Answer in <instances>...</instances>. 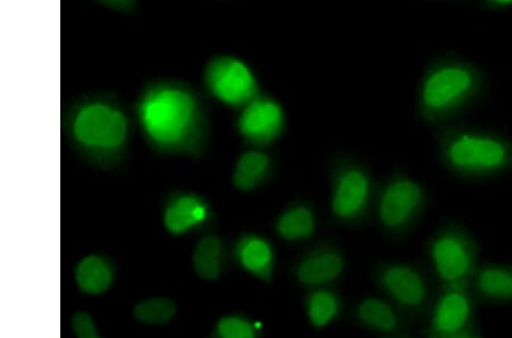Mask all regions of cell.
<instances>
[{
	"label": "cell",
	"instance_id": "cell-24",
	"mask_svg": "<svg viewBox=\"0 0 512 338\" xmlns=\"http://www.w3.org/2000/svg\"><path fill=\"white\" fill-rule=\"evenodd\" d=\"M71 327L74 334L80 338H97L99 334L94 320L87 312H77L72 317Z\"/></svg>",
	"mask_w": 512,
	"mask_h": 338
},
{
	"label": "cell",
	"instance_id": "cell-5",
	"mask_svg": "<svg viewBox=\"0 0 512 338\" xmlns=\"http://www.w3.org/2000/svg\"><path fill=\"white\" fill-rule=\"evenodd\" d=\"M374 282L412 323H425L436 292L433 278L414 262L387 260L373 270Z\"/></svg>",
	"mask_w": 512,
	"mask_h": 338
},
{
	"label": "cell",
	"instance_id": "cell-19",
	"mask_svg": "<svg viewBox=\"0 0 512 338\" xmlns=\"http://www.w3.org/2000/svg\"><path fill=\"white\" fill-rule=\"evenodd\" d=\"M222 243L217 236L208 235L197 243L193 253L195 274L206 282L219 279L222 272Z\"/></svg>",
	"mask_w": 512,
	"mask_h": 338
},
{
	"label": "cell",
	"instance_id": "cell-1",
	"mask_svg": "<svg viewBox=\"0 0 512 338\" xmlns=\"http://www.w3.org/2000/svg\"><path fill=\"white\" fill-rule=\"evenodd\" d=\"M487 87L489 79L480 65L457 55L436 56L421 73L417 117L435 128L450 125L482 100Z\"/></svg>",
	"mask_w": 512,
	"mask_h": 338
},
{
	"label": "cell",
	"instance_id": "cell-15",
	"mask_svg": "<svg viewBox=\"0 0 512 338\" xmlns=\"http://www.w3.org/2000/svg\"><path fill=\"white\" fill-rule=\"evenodd\" d=\"M275 229L277 235L285 242L305 241L316 233L315 210L308 203H294L277 218Z\"/></svg>",
	"mask_w": 512,
	"mask_h": 338
},
{
	"label": "cell",
	"instance_id": "cell-13",
	"mask_svg": "<svg viewBox=\"0 0 512 338\" xmlns=\"http://www.w3.org/2000/svg\"><path fill=\"white\" fill-rule=\"evenodd\" d=\"M211 88L222 101L238 103L245 101L252 90V79L243 64L235 61H222L211 69Z\"/></svg>",
	"mask_w": 512,
	"mask_h": 338
},
{
	"label": "cell",
	"instance_id": "cell-26",
	"mask_svg": "<svg viewBox=\"0 0 512 338\" xmlns=\"http://www.w3.org/2000/svg\"><path fill=\"white\" fill-rule=\"evenodd\" d=\"M99 2L117 8V10H130L135 0H99Z\"/></svg>",
	"mask_w": 512,
	"mask_h": 338
},
{
	"label": "cell",
	"instance_id": "cell-7",
	"mask_svg": "<svg viewBox=\"0 0 512 338\" xmlns=\"http://www.w3.org/2000/svg\"><path fill=\"white\" fill-rule=\"evenodd\" d=\"M480 304L469 285L437 287L420 335L428 338H481Z\"/></svg>",
	"mask_w": 512,
	"mask_h": 338
},
{
	"label": "cell",
	"instance_id": "cell-16",
	"mask_svg": "<svg viewBox=\"0 0 512 338\" xmlns=\"http://www.w3.org/2000/svg\"><path fill=\"white\" fill-rule=\"evenodd\" d=\"M274 170V160L266 152L249 151L239 158L233 175L237 191L249 193L260 187Z\"/></svg>",
	"mask_w": 512,
	"mask_h": 338
},
{
	"label": "cell",
	"instance_id": "cell-25",
	"mask_svg": "<svg viewBox=\"0 0 512 338\" xmlns=\"http://www.w3.org/2000/svg\"><path fill=\"white\" fill-rule=\"evenodd\" d=\"M486 11L503 12L512 8V0H476Z\"/></svg>",
	"mask_w": 512,
	"mask_h": 338
},
{
	"label": "cell",
	"instance_id": "cell-8",
	"mask_svg": "<svg viewBox=\"0 0 512 338\" xmlns=\"http://www.w3.org/2000/svg\"><path fill=\"white\" fill-rule=\"evenodd\" d=\"M143 118L151 135L161 140L178 139L200 128L202 121L196 98L181 89L153 94L144 105Z\"/></svg>",
	"mask_w": 512,
	"mask_h": 338
},
{
	"label": "cell",
	"instance_id": "cell-2",
	"mask_svg": "<svg viewBox=\"0 0 512 338\" xmlns=\"http://www.w3.org/2000/svg\"><path fill=\"white\" fill-rule=\"evenodd\" d=\"M434 140L441 166L459 179L490 180L512 171V138L501 131L457 121L436 128Z\"/></svg>",
	"mask_w": 512,
	"mask_h": 338
},
{
	"label": "cell",
	"instance_id": "cell-14",
	"mask_svg": "<svg viewBox=\"0 0 512 338\" xmlns=\"http://www.w3.org/2000/svg\"><path fill=\"white\" fill-rule=\"evenodd\" d=\"M237 255L242 266L258 277L262 282L270 284L274 278L275 252L266 239L259 236H246L238 243Z\"/></svg>",
	"mask_w": 512,
	"mask_h": 338
},
{
	"label": "cell",
	"instance_id": "cell-4",
	"mask_svg": "<svg viewBox=\"0 0 512 338\" xmlns=\"http://www.w3.org/2000/svg\"><path fill=\"white\" fill-rule=\"evenodd\" d=\"M429 202L427 187L404 171H396L377 189L374 210L382 232L402 238L414 229Z\"/></svg>",
	"mask_w": 512,
	"mask_h": 338
},
{
	"label": "cell",
	"instance_id": "cell-28",
	"mask_svg": "<svg viewBox=\"0 0 512 338\" xmlns=\"http://www.w3.org/2000/svg\"><path fill=\"white\" fill-rule=\"evenodd\" d=\"M511 265H512V260H511Z\"/></svg>",
	"mask_w": 512,
	"mask_h": 338
},
{
	"label": "cell",
	"instance_id": "cell-21",
	"mask_svg": "<svg viewBox=\"0 0 512 338\" xmlns=\"http://www.w3.org/2000/svg\"><path fill=\"white\" fill-rule=\"evenodd\" d=\"M177 304L168 298H154L139 302L134 308V317L140 323L164 325L177 315Z\"/></svg>",
	"mask_w": 512,
	"mask_h": 338
},
{
	"label": "cell",
	"instance_id": "cell-17",
	"mask_svg": "<svg viewBox=\"0 0 512 338\" xmlns=\"http://www.w3.org/2000/svg\"><path fill=\"white\" fill-rule=\"evenodd\" d=\"M342 301L340 296L329 287L312 288L305 299V312L311 326L324 329L340 317Z\"/></svg>",
	"mask_w": 512,
	"mask_h": 338
},
{
	"label": "cell",
	"instance_id": "cell-27",
	"mask_svg": "<svg viewBox=\"0 0 512 338\" xmlns=\"http://www.w3.org/2000/svg\"><path fill=\"white\" fill-rule=\"evenodd\" d=\"M444 2H460V0H444Z\"/></svg>",
	"mask_w": 512,
	"mask_h": 338
},
{
	"label": "cell",
	"instance_id": "cell-11",
	"mask_svg": "<svg viewBox=\"0 0 512 338\" xmlns=\"http://www.w3.org/2000/svg\"><path fill=\"white\" fill-rule=\"evenodd\" d=\"M355 319L368 331L385 337H409L412 321L385 296H368L354 309Z\"/></svg>",
	"mask_w": 512,
	"mask_h": 338
},
{
	"label": "cell",
	"instance_id": "cell-10",
	"mask_svg": "<svg viewBox=\"0 0 512 338\" xmlns=\"http://www.w3.org/2000/svg\"><path fill=\"white\" fill-rule=\"evenodd\" d=\"M343 251L334 244H321L304 253L294 268L296 282L308 288L328 287L345 272Z\"/></svg>",
	"mask_w": 512,
	"mask_h": 338
},
{
	"label": "cell",
	"instance_id": "cell-22",
	"mask_svg": "<svg viewBox=\"0 0 512 338\" xmlns=\"http://www.w3.org/2000/svg\"><path fill=\"white\" fill-rule=\"evenodd\" d=\"M276 115L274 109L267 105H256L247 111L242 120L245 134L261 138L263 134H270L275 125ZM269 137V136H268Z\"/></svg>",
	"mask_w": 512,
	"mask_h": 338
},
{
	"label": "cell",
	"instance_id": "cell-12",
	"mask_svg": "<svg viewBox=\"0 0 512 338\" xmlns=\"http://www.w3.org/2000/svg\"><path fill=\"white\" fill-rule=\"evenodd\" d=\"M468 285L478 304L512 307L511 263L481 261Z\"/></svg>",
	"mask_w": 512,
	"mask_h": 338
},
{
	"label": "cell",
	"instance_id": "cell-6",
	"mask_svg": "<svg viewBox=\"0 0 512 338\" xmlns=\"http://www.w3.org/2000/svg\"><path fill=\"white\" fill-rule=\"evenodd\" d=\"M376 193L373 176L357 160L338 159L330 168L329 209L340 224H361L374 208Z\"/></svg>",
	"mask_w": 512,
	"mask_h": 338
},
{
	"label": "cell",
	"instance_id": "cell-18",
	"mask_svg": "<svg viewBox=\"0 0 512 338\" xmlns=\"http://www.w3.org/2000/svg\"><path fill=\"white\" fill-rule=\"evenodd\" d=\"M113 271L109 263L97 255L81 260L76 270V280L82 292L103 294L113 285Z\"/></svg>",
	"mask_w": 512,
	"mask_h": 338
},
{
	"label": "cell",
	"instance_id": "cell-3",
	"mask_svg": "<svg viewBox=\"0 0 512 338\" xmlns=\"http://www.w3.org/2000/svg\"><path fill=\"white\" fill-rule=\"evenodd\" d=\"M429 275L437 287L469 284L480 265L481 245L459 221L444 222L425 247Z\"/></svg>",
	"mask_w": 512,
	"mask_h": 338
},
{
	"label": "cell",
	"instance_id": "cell-23",
	"mask_svg": "<svg viewBox=\"0 0 512 338\" xmlns=\"http://www.w3.org/2000/svg\"><path fill=\"white\" fill-rule=\"evenodd\" d=\"M217 333L224 338H254L258 335V331L249 320L235 316L221 318Z\"/></svg>",
	"mask_w": 512,
	"mask_h": 338
},
{
	"label": "cell",
	"instance_id": "cell-20",
	"mask_svg": "<svg viewBox=\"0 0 512 338\" xmlns=\"http://www.w3.org/2000/svg\"><path fill=\"white\" fill-rule=\"evenodd\" d=\"M206 217L202 202L194 197H184L165 213V226L171 233L179 234L201 222Z\"/></svg>",
	"mask_w": 512,
	"mask_h": 338
},
{
	"label": "cell",
	"instance_id": "cell-9",
	"mask_svg": "<svg viewBox=\"0 0 512 338\" xmlns=\"http://www.w3.org/2000/svg\"><path fill=\"white\" fill-rule=\"evenodd\" d=\"M74 134L88 146L118 147L127 137V120L109 106L89 105L78 114Z\"/></svg>",
	"mask_w": 512,
	"mask_h": 338
}]
</instances>
